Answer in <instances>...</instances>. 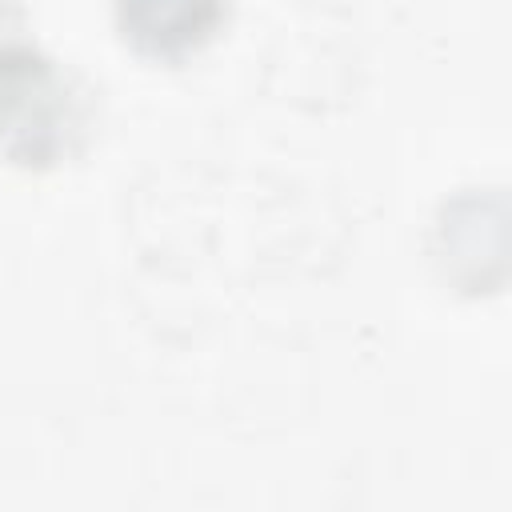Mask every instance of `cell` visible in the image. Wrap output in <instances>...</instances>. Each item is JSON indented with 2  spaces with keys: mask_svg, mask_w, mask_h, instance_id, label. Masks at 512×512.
I'll list each match as a JSON object with an SVG mask.
<instances>
[{
  "mask_svg": "<svg viewBox=\"0 0 512 512\" xmlns=\"http://www.w3.org/2000/svg\"><path fill=\"white\" fill-rule=\"evenodd\" d=\"M96 128L92 88L32 36L0 52V160L56 168Z\"/></svg>",
  "mask_w": 512,
  "mask_h": 512,
  "instance_id": "cell-1",
  "label": "cell"
},
{
  "mask_svg": "<svg viewBox=\"0 0 512 512\" xmlns=\"http://www.w3.org/2000/svg\"><path fill=\"white\" fill-rule=\"evenodd\" d=\"M112 8L132 48L144 56L176 60L220 28L228 0H112Z\"/></svg>",
  "mask_w": 512,
  "mask_h": 512,
  "instance_id": "cell-2",
  "label": "cell"
},
{
  "mask_svg": "<svg viewBox=\"0 0 512 512\" xmlns=\"http://www.w3.org/2000/svg\"><path fill=\"white\" fill-rule=\"evenodd\" d=\"M28 40V8L24 0H0V52Z\"/></svg>",
  "mask_w": 512,
  "mask_h": 512,
  "instance_id": "cell-3",
  "label": "cell"
}]
</instances>
